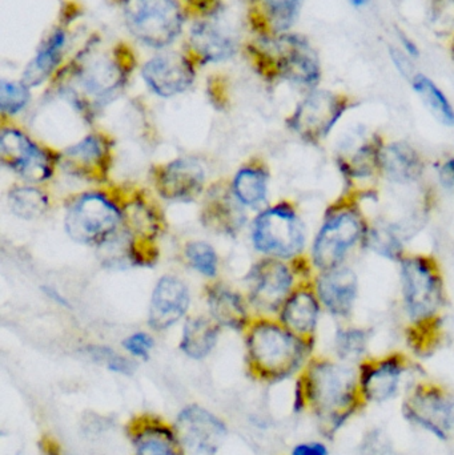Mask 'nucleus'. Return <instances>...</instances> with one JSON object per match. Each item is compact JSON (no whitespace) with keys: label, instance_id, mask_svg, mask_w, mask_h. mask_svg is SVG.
<instances>
[{"label":"nucleus","instance_id":"f257e3e1","mask_svg":"<svg viewBox=\"0 0 454 455\" xmlns=\"http://www.w3.org/2000/svg\"><path fill=\"white\" fill-rule=\"evenodd\" d=\"M296 409L308 411L333 435L367 405L360 392L359 371L338 358L312 357L299 374Z\"/></svg>","mask_w":454,"mask_h":455},{"label":"nucleus","instance_id":"f03ea898","mask_svg":"<svg viewBox=\"0 0 454 455\" xmlns=\"http://www.w3.org/2000/svg\"><path fill=\"white\" fill-rule=\"evenodd\" d=\"M316 339H306L285 328L279 320L260 318L248 328L247 363L255 379L280 382L300 373L314 357Z\"/></svg>","mask_w":454,"mask_h":455},{"label":"nucleus","instance_id":"7ed1b4c3","mask_svg":"<svg viewBox=\"0 0 454 455\" xmlns=\"http://www.w3.org/2000/svg\"><path fill=\"white\" fill-rule=\"evenodd\" d=\"M364 199L362 195L346 191L327 208L308 256L315 272L346 265L357 248L364 249L370 227L362 208Z\"/></svg>","mask_w":454,"mask_h":455},{"label":"nucleus","instance_id":"20e7f679","mask_svg":"<svg viewBox=\"0 0 454 455\" xmlns=\"http://www.w3.org/2000/svg\"><path fill=\"white\" fill-rule=\"evenodd\" d=\"M399 267L400 291L408 326L442 323L447 291L439 261L431 254L407 253Z\"/></svg>","mask_w":454,"mask_h":455},{"label":"nucleus","instance_id":"39448f33","mask_svg":"<svg viewBox=\"0 0 454 455\" xmlns=\"http://www.w3.org/2000/svg\"><path fill=\"white\" fill-rule=\"evenodd\" d=\"M308 257L301 256L292 261L284 259H261L251 270V304L263 313H279L296 286L315 275Z\"/></svg>","mask_w":454,"mask_h":455},{"label":"nucleus","instance_id":"423d86ee","mask_svg":"<svg viewBox=\"0 0 454 455\" xmlns=\"http://www.w3.org/2000/svg\"><path fill=\"white\" fill-rule=\"evenodd\" d=\"M252 241L267 257L292 261L306 253V224L292 203L280 202L255 219Z\"/></svg>","mask_w":454,"mask_h":455},{"label":"nucleus","instance_id":"0eeeda50","mask_svg":"<svg viewBox=\"0 0 454 455\" xmlns=\"http://www.w3.org/2000/svg\"><path fill=\"white\" fill-rule=\"evenodd\" d=\"M354 106L356 101L346 93L315 88L298 104L287 124L301 140L319 146Z\"/></svg>","mask_w":454,"mask_h":455},{"label":"nucleus","instance_id":"6e6552de","mask_svg":"<svg viewBox=\"0 0 454 455\" xmlns=\"http://www.w3.org/2000/svg\"><path fill=\"white\" fill-rule=\"evenodd\" d=\"M122 226V210L100 192H87L75 197L64 218L69 237L85 245H104Z\"/></svg>","mask_w":454,"mask_h":455},{"label":"nucleus","instance_id":"1a4fd4ad","mask_svg":"<svg viewBox=\"0 0 454 455\" xmlns=\"http://www.w3.org/2000/svg\"><path fill=\"white\" fill-rule=\"evenodd\" d=\"M383 136L378 132H356L346 136L336 152V165L348 189L368 197L372 195L375 181L380 178V154Z\"/></svg>","mask_w":454,"mask_h":455},{"label":"nucleus","instance_id":"9d476101","mask_svg":"<svg viewBox=\"0 0 454 455\" xmlns=\"http://www.w3.org/2000/svg\"><path fill=\"white\" fill-rule=\"evenodd\" d=\"M124 18L131 34L155 48L167 47L183 28L175 0H125Z\"/></svg>","mask_w":454,"mask_h":455},{"label":"nucleus","instance_id":"9b49d317","mask_svg":"<svg viewBox=\"0 0 454 455\" xmlns=\"http://www.w3.org/2000/svg\"><path fill=\"white\" fill-rule=\"evenodd\" d=\"M402 413L439 440H450L454 432V395L436 382L415 385L405 397Z\"/></svg>","mask_w":454,"mask_h":455},{"label":"nucleus","instance_id":"f8f14e48","mask_svg":"<svg viewBox=\"0 0 454 455\" xmlns=\"http://www.w3.org/2000/svg\"><path fill=\"white\" fill-rule=\"evenodd\" d=\"M272 71L276 76L312 91L322 80L319 56L306 37L296 34H280L272 40Z\"/></svg>","mask_w":454,"mask_h":455},{"label":"nucleus","instance_id":"ddd939ff","mask_svg":"<svg viewBox=\"0 0 454 455\" xmlns=\"http://www.w3.org/2000/svg\"><path fill=\"white\" fill-rule=\"evenodd\" d=\"M0 160L3 165L29 183H43L53 175L58 156L32 141L15 128L3 130L0 135Z\"/></svg>","mask_w":454,"mask_h":455},{"label":"nucleus","instance_id":"4468645a","mask_svg":"<svg viewBox=\"0 0 454 455\" xmlns=\"http://www.w3.org/2000/svg\"><path fill=\"white\" fill-rule=\"evenodd\" d=\"M125 75V69L117 61L96 59L75 75L76 87L69 91V96L80 111L90 114L114 98L124 84Z\"/></svg>","mask_w":454,"mask_h":455},{"label":"nucleus","instance_id":"2eb2a0df","mask_svg":"<svg viewBox=\"0 0 454 455\" xmlns=\"http://www.w3.org/2000/svg\"><path fill=\"white\" fill-rule=\"evenodd\" d=\"M410 363V358L402 352L364 358L357 366L362 398L367 403H383L396 397Z\"/></svg>","mask_w":454,"mask_h":455},{"label":"nucleus","instance_id":"dca6fc26","mask_svg":"<svg viewBox=\"0 0 454 455\" xmlns=\"http://www.w3.org/2000/svg\"><path fill=\"white\" fill-rule=\"evenodd\" d=\"M175 429L183 448L196 455H215L228 435L219 417L195 403L179 413Z\"/></svg>","mask_w":454,"mask_h":455},{"label":"nucleus","instance_id":"f3484780","mask_svg":"<svg viewBox=\"0 0 454 455\" xmlns=\"http://www.w3.org/2000/svg\"><path fill=\"white\" fill-rule=\"evenodd\" d=\"M111 163L112 144L101 133L88 135L58 156V165L64 172L92 183L107 180Z\"/></svg>","mask_w":454,"mask_h":455},{"label":"nucleus","instance_id":"a211bd4d","mask_svg":"<svg viewBox=\"0 0 454 455\" xmlns=\"http://www.w3.org/2000/svg\"><path fill=\"white\" fill-rule=\"evenodd\" d=\"M314 286L323 309L331 317L348 321L359 299V275L348 264L316 272Z\"/></svg>","mask_w":454,"mask_h":455},{"label":"nucleus","instance_id":"6ab92c4d","mask_svg":"<svg viewBox=\"0 0 454 455\" xmlns=\"http://www.w3.org/2000/svg\"><path fill=\"white\" fill-rule=\"evenodd\" d=\"M155 188L168 202L188 203L204 188V168L192 159H178L157 168Z\"/></svg>","mask_w":454,"mask_h":455},{"label":"nucleus","instance_id":"aec40b11","mask_svg":"<svg viewBox=\"0 0 454 455\" xmlns=\"http://www.w3.org/2000/svg\"><path fill=\"white\" fill-rule=\"evenodd\" d=\"M143 77L152 92L162 98H172L191 87L195 71L188 59L180 53L167 52L147 61Z\"/></svg>","mask_w":454,"mask_h":455},{"label":"nucleus","instance_id":"412c9836","mask_svg":"<svg viewBox=\"0 0 454 455\" xmlns=\"http://www.w3.org/2000/svg\"><path fill=\"white\" fill-rule=\"evenodd\" d=\"M136 455H184L175 427L152 414L133 417L127 427Z\"/></svg>","mask_w":454,"mask_h":455},{"label":"nucleus","instance_id":"4be33fe9","mask_svg":"<svg viewBox=\"0 0 454 455\" xmlns=\"http://www.w3.org/2000/svg\"><path fill=\"white\" fill-rule=\"evenodd\" d=\"M323 309L315 291L314 278L304 280L296 286L279 312V321L298 336L316 339L317 326Z\"/></svg>","mask_w":454,"mask_h":455},{"label":"nucleus","instance_id":"5701e85b","mask_svg":"<svg viewBox=\"0 0 454 455\" xmlns=\"http://www.w3.org/2000/svg\"><path fill=\"white\" fill-rule=\"evenodd\" d=\"M188 286L175 275H163L155 286L149 304L148 323L155 331L175 325L188 312Z\"/></svg>","mask_w":454,"mask_h":455},{"label":"nucleus","instance_id":"b1692460","mask_svg":"<svg viewBox=\"0 0 454 455\" xmlns=\"http://www.w3.org/2000/svg\"><path fill=\"white\" fill-rule=\"evenodd\" d=\"M423 155L407 141H386L380 154V178L394 186H416L426 175Z\"/></svg>","mask_w":454,"mask_h":455},{"label":"nucleus","instance_id":"393cba45","mask_svg":"<svg viewBox=\"0 0 454 455\" xmlns=\"http://www.w3.org/2000/svg\"><path fill=\"white\" fill-rule=\"evenodd\" d=\"M234 192L212 187L202 210V223L223 235H236L245 223V215Z\"/></svg>","mask_w":454,"mask_h":455},{"label":"nucleus","instance_id":"a878e982","mask_svg":"<svg viewBox=\"0 0 454 455\" xmlns=\"http://www.w3.org/2000/svg\"><path fill=\"white\" fill-rule=\"evenodd\" d=\"M192 50L204 61H223L236 51V43L224 27L216 21L204 20L195 24L189 34Z\"/></svg>","mask_w":454,"mask_h":455},{"label":"nucleus","instance_id":"bb28decb","mask_svg":"<svg viewBox=\"0 0 454 455\" xmlns=\"http://www.w3.org/2000/svg\"><path fill=\"white\" fill-rule=\"evenodd\" d=\"M208 307L213 321L227 328L240 329L248 326V312L239 294L223 285L208 289Z\"/></svg>","mask_w":454,"mask_h":455},{"label":"nucleus","instance_id":"cd10ccee","mask_svg":"<svg viewBox=\"0 0 454 455\" xmlns=\"http://www.w3.org/2000/svg\"><path fill=\"white\" fill-rule=\"evenodd\" d=\"M122 212L123 228L133 241L140 245H152L162 227L152 205L138 196L127 203Z\"/></svg>","mask_w":454,"mask_h":455},{"label":"nucleus","instance_id":"c85d7f7f","mask_svg":"<svg viewBox=\"0 0 454 455\" xmlns=\"http://www.w3.org/2000/svg\"><path fill=\"white\" fill-rule=\"evenodd\" d=\"M67 36L63 29H56L44 44L37 51L36 56L27 66L21 82L27 87H37L48 79L60 63L63 48L66 45Z\"/></svg>","mask_w":454,"mask_h":455},{"label":"nucleus","instance_id":"c756f323","mask_svg":"<svg viewBox=\"0 0 454 455\" xmlns=\"http://www.w3.org/2000/svg\"><path fill=\"white\" fill-rule=\"evenodd\" d=\"M405 237L407 235L399 224L386 220L376 221L370 223L364 249H370L378 256L391 261L400 262L408 253L405 251Z\"/></svg>","mask_w":454,"mask_h":455},{"label":"nucleus","instance_id":"7c9ffc66","mask_svg":"<svg viewBox=\"0 0 454 455\" xmlns=\"http://www.w3.org/2000/svg\"><path fill=\"white\" fill-rule=\"evenodd\" d=\"M219 339V323L205 317H194L187 321L181 336L180 349L194 360L207 357Z\"/></svg>","mask_w":454,"mask_h":455},{"label":"nucleus","instance_id":"2f4dec72","mask_svg":"<svg viewBox=\"0 0 454 455\" xmlns=\"http://www.w3.org/2000/svg\"><path fill=\"white\" fill-rule=\"evenodd\" d=\"M268 179V171L264 165H245L235 176L232 192L240 204L256 207L266 200Z\"/></svg>","mask_w":454,"mask_h":455},{"label":"nucleus","instance_id":"473e14b6","mask_svg":"<svg viewBox=\"0 0 454 455\" xmlns=\"http://www.w3.org/2000/svg\"><path fill=\"white\" fill-rule=\"evenodd\" d=\"M370 331L362 326L346 325L339 326L333 337V349L336 358L343 363H362L367 355L370 347Z\"/></svg>","mask_w":454,"mask_h":455},{"label":"nucleus","instance_id":"72a5a7b5","mask_svg":"<svg viewBox=\"0 0 454 455\" xmlns=\"http://www.w3.org/2000/svg\"><path fill=\"white\" fill-rule=\"evenodd\" d=\"M413 90L426 104L434 116L448 127H454V107L444 91L424 74H415L410 77Z\"/></svg>","mask_w":454,"mask_h":455},{"label":"nucleus","instance_id":"f704fd0d","mask_svg":"<svg viewBox=\"0 0 454 455\" xmlns=\"http://www.w3.org/2000/svg\"><path fill=\"white\" fill-rule=\"evenodd\" d=\"M11 212L23 220H34L48 210V196L36 187H16L8 195Z\"/></svg>","mask_w":454,"mask_h":455},{"label":"nucleus","instance_id":"c9c22d12","mask_svg":"<svg viewBox=\"0 0 454 455\" xmlns=\"http://www.w3.org/2000/svg\"><path fill=\"white\" fill-rule=\"evenodd\" d=\"M304 0H263L267 18L277 34H285L298 20Z\"/></svg>","mask_w":454,"mask_h":455},{"label":"nucleus","instance_id":"e433bc0d","mask_svg":"<svg viewBox=\"0 0 454 455\" xmlns=\"http://www.w3.org/2000/svg\"><path fill=\"white\" fill-rule=\"evenodd\" d=\"M186 256L189 264L205 277H215L218 275V256L210 243L191 241L186 246Z\"/></svg>","mask_w":454,"mask_h":455},{"label":"nucleus","instance_id":"4c0bfd02","mask_svg":"<svg viewBox=\"0 0 454 455\" xmlns=\"http://www.w3.org/2000/svg\"><path fill=\"white\" fill-rule=\"evenodd\" d=\"M29 87H27L23 82H7L2 80L0 84V108L3 114L13 115L19 114L21 109L26 108L28 104Z\"/></svg>","mask_w":454,"mask_h":455},{"label":"nucleus","instance_id":"58836bf2","mask_svg":"<svg viewBox=\"0 0 454 455\" xmlns=\"http://www.w3.org/2000/svg\"><path fill=\"white\" fill-rule=\"evenodd\" d=\"M429 24L442 36L454 34V0H431Z\"/></svg>","mask_w":454,"mask_h":455},{"label":"nucleus","instance_id":"ea45409f","mask_svg":"<svg viewBox=\"0 0 454 455\" xmlns=\"http://www.w3.org/2000/svg\"><path fill=\"white\" fill-rule=\"evenodd\" d=\"M87 353L95 363H101L115 373L131 376L135 371V363L128 358L123 357L111 347H87Z\"/></svg>","mask_w":454,"mask_h":455},{"label":"nucleus","instance_id":"a19ab883","mask_svg":"<svg viewBox=\"0 0 454 455\" xmlns=\"http://www.w3.org/2000/svg\"><path fill=\"white\" fill-rule=\"evenodd\" d=\"M154 345V339L147 333H135L123 341L124 349L133 357L141 358V360H148Z\"/></svg>","mask_w":454,"mask_h":455},{"label":"nucleus","instance_id":"79ce46f5","mask_svg":"<svg viewBox=\"0 0 454 455\" xmlns=\"http://www.w3.org/2000/svg\"><path fill=\"white\" fill-rule=\"evenodd\" d=\"M362 455H394V449L389 445V440L386 435L375 429L365 435L362 445Z\"/></svg>","mask_w":454,"mask_h":455},{"label":"nucleus","instance_id":"37998d69","mask_svg":"<svg viewBox=\"0 0 454 455\" xmlns=\"http://www.w3.org/2000/svg\"><path fill=\"white\" fill-rule=\"evenodd\" d=\"M291 455H331L327 446L322 443H299Z\"/></svg>","mask_w":454,"mask_h":455},{"label":"nucleus","instance_id":"c03bdc74","mask_svg":"<svg viewBox=\"0 0 454 455\" xmlns=\"http://www.w3.org/2000/svg\"><path fill=\"white\" fill-rule=\"evenodd\" d=\"M437 171H439L440 180L454 188V156L442 160L437 167Z\"/></svg>","mask_w":454,"mask_h":455},{"label":"nucleus","instance_id":"a18cd8bd","mask_svg":"<svg viewBox=\"0 0 454 455\" xmlns=\"http://www.w3.org/2000/svg\"><path fill=\"white\" fill-rule=\"evenodd\" d=\"M39 449L42 455H64L60 443L50 435H42Z\"/></svg>","mask_w":454,"mask_h":455},{"label":"nucleus","instance_id":"49530a36","mask_svg":"<svg viewBox=\"0 0 454 455\" xmlns=\"http://www.w3.org/2000/svg\"><path fill=\"white\" fill-rule=\"evenodd\" d=\"M400 40H402V47H404V50L407 51L410 56H418V47H416L415 43H413L410 37L402 34L400 35Z\"/></svg>","mask_w":454,"mask_h":455},{"label":"nucleus","instance_id":"de8ad7c7","mask_svg":"<svg viewBox=\"0 0 454 455\" xmlns=\"http://www.w3.org/2000/svg\"><path fill=\"white\" fill-rule=\"evenodd\" d=\"M45 293L48 294V296L51 297V299H53V301L59 302V304L61 305H67L66 299H63V297L60 296V293L59 291H56L55 289L52 288H44Z\"/></svg>","mask_w":454,"mask_h":455},{"label":"nucleus","instance_id":"09e8293b","mask_svg":"<svg viewBox=\"0 0 454 455\" xmlns=\"http://www.w3.org/2000/svg\"><path fill=\"white\" fill-rule=\"evenodd\" d=\"M349 2L354 3V5H362L368 2V0H349Z\"/></svg>","mask_w":454,"mask_h":455},{"label":"nucleus","instance_id":"8fccbe9b","mask_svg":"<svg viewBox=\"0 0 454 455\" xmlns=\"http://www.w3.org/2000/svg\"><path fill=\"white\" fill-rule=\"evenodd\" d=\"M452 55H453V58H454V40H453V44H452Z\"/></svg>","mask_w":454,"mask_h":455}]
</instances>
